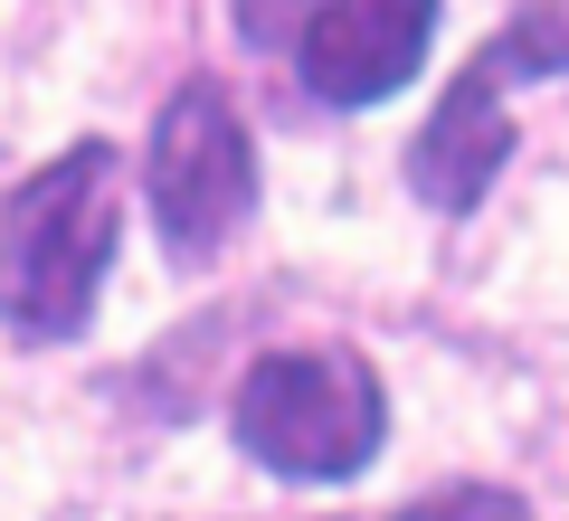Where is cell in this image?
<instances>
[{
	"mask_svg": "<svg viewBox=\"0 0 569 521\" xmlns=\"http://www.w3.org/2000/svg\"><path fill=\"white\" fill-rule=\"evenodd\" d=\"M123 238V152L77 142L0 200V322L20 341H77Z\"/></svg>",
	"mask_w": 569,
	"mask_h": 521,
	"instance_id": "1",
	"label": "cell"
},
{
	"mask_svg": "<svg viewBox=\"0 0 569 521\" xmlns=\"http://www.w3.org/2000/svg\"><path fill=\"white\" fill-rule=\"evenodd\" d=\"M238 445L284 483H351L389 437L380 370L342 341H305V351H266L228 399Z\"/></svg>",
	"mask_w": 569,
	"mask_h": 521,
	"instance_id": "2",
	"label": "cell"
},
{
	"mask_svg": "<svg viewBox=\"0 0 569 521\" xmlns=\"http://www.w3.org/2000/svg\"><path fill=\"white\" fill-rule=\"evenodd\" d=\"M142 181H152V228H162L171 265H209L247 228V209H257V142H247L238 104L209 77H190L181 96L162 104Z\"/></svg>",
	"mask_w": 569,
	"mask_h": 521,
	"instance_id": "3",
	"label": "cell"
},
{
	"mask_svg": "<svg viewBox=\"0 0 569 521\" xmlns=\"http://www.w3.org/2000/svg\"><path fill=\"white\" fill-rule=\"evenodd\" d=\"M560 67H569V20H560V10L503 20V29L466 58V77L447 86V104L427 114V133L408 142V190H418L427 209H475V200H485V181L512 161L503 86H512V77H560Z\"/></svg>",
	"mask_w": 569,
	"mask_h": 521,
	"instance_id": "4",
	"label": "cell"
},
{
	"mask_svg": "<svg viewBox=\"0 0 569 521\" xmlns=\"http://www.w3.org/2000/svg\"><path fill=\"white\" fill-rule=\"evenodd\" d=\"M295 77L313 104H380L418 77L427 29H437V0H323V10H295Z\"/></svg>",
	"mask_w": 569,
	"mask_h": 521,
	"instance_id": "5",
	"label": "cell"
},
{
	"mask_svg": "<svg viewBox=\"0 0 569 521\" xmlns=\"http://www.w3.org/2000/svg\"><path fill=\"white\" fill-rule=\"evenodd\" d=\"M389 521H531V512L503 483H456V493H427V502H408V512H389Z\"/></svg>",
	"mask_w": 569,
	"mask_h": 521,
	"instance_id": "6",
	"label": "cell"
}]
</instances>
